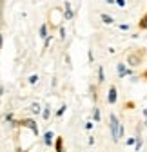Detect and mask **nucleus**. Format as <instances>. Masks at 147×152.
<instances>
[{
  "label": "nucleus",
  "instance_id": "obj_1",
  "mask_svg": "<svg viewBox=\"0 0 147 152\" xmlns=\"http://www.w3.org/2000/svg\"><path fill=\"white\" fill-rule=\"evenodd\" d=\"M109 129H111L113 141H118L120 140V121L116 118V114H111V116H109Z\"/></svg>",
  "mask_w": 147,
  "mask_h": 152
},
{
  "label": "nucleus",
  "instance_id": "obj_2",
  "mask_svg": "<svg viewBox=\"0 0 147 152\" xmlns=\"http://www.w3.org/2000/svg\"><path fill=\"white\" fill-rule=\"evenodd\" d=\"M116 71H118V76H120V78H125V76L133 74V71H131V69H127L125 64H118V65H116Z\"/></svg>",
  "mask_w": 147,
  "mask_h": 152
},
{
  "label": "nucleus",
  "instance_id": "obj_3",
  "mask_svg": "<svg viewBox=\"0 0 147 152\" xmlns=\"http://www.w3.org/2000/svg\"><path fill=\"white\" fill-rule=\"evenodd\" d=\"M127 64H129L131 67H138V65L142 64V56H138V54H129V56H127Z\"/></svg>",
  "mask_w": 147,
  "mask_h": 152
},
{
  "label": "nucleus",
  "instance_id": "obj_4",
  "mask_svg": "<svg viewBox=\"0 0 147 152\" xmlns=\"http://www.w3.org/2000/svg\"><path fill=\"white\" fill-rule=\"evenodd\" d=\"M20 125H26V127H29L33 132H35V134H38V125H36L33 120H22V123Z\"/></svg>",
  "mask_w": 147,
  "mask_h": 152
},
{
  "label": "nucleus",
  "instance_id": "obj_5",
  "mask_svg": "<svg viewBox=\"0 0 147 152\" xmlns=\"http://www.w3.org/2000/svg\"><path fill=\"white\" fill-rule=\"evenodd\" d=\"M116 87H111V89H109V96H107V103H116Z\"/></svg>",
  "mask_w": 147,
  "mask_h": 152
},
{
  "label": "nucleus",
  "instance_id": "obj_6",
  "mask_svg": "<svg viewBox=\"0 0 147 152\" xmlns=\"http://www.w3.org/2000/svg\"><path fill=\"white\" fill-rule=\"evenodd\" d=\"M53 138H54V134H53L51 130H47V132H46V136H44V143H46L47 147H51V143H53Z\"/></svg>",
  "mask_w": 147,
  "mask_h": 152
},
{
  "label": "nucleus",
  "instance_id": "obj_7",
  "mask_svg": "<svg viewBox=\"0 0 147 152\" xmlns=\"http://www.w3.org/2000/svg\"><path fill=\"white\" fill-rule=\"evenodd\" d=\"M100 18H102V22H104V24H115L113 16H109V15H102Z\"/></svg>",
  "mask_w": 147,
  "mask_h": 152
},
{
  "label": "nucleus",
  "instance_id": "obj_8",
  "mask_svg": "<svg viewBox=\"0 0 147 152\" xmlns=\"http://www.w3.org/2000/svg\"><path fill=\"white\" fill-rule=\"evenodd\" d=\"M105 82V76H104V67H98V83Z\"/></svg>",
  "mask_w": 147,
  "mask_h": 152
},
{
  "label": "nucleus",
  "instance_id": "obj_9",
  "mask_svg": "<svg viewBox=\"0 0 147 152\" xmlns=\"http://www.w3.org/2000/svg\"><path fill=\"white\" fill-rule=\"evenodd\" d=\"M40 38H47V26L46 24L40 27Z\"/></svg>",
  "mask_w": 147,
  "mask_h": 152
},
{
  "label": "nucleus",
  "instance_id": "obj_10",
  "mask_svg": "<svg viewBox=\"0 0 147 152\" xmlns=\"http://www.w3.org/2000/svg\"><path fill=\"white\" fill-rule=\"evenodd\" d=\"M65 9H67V11H65V18L69 20V18H73V11L69 9V2H65Z\"/></svg>",
  "mask_w": 147,
  "mask_h": 152
},
{
  "label": "nucleus",
  "instance_id": "obj_11",
  "mask_svg": "<svg viewBox=\"0 0 147 152\" xmlns=\"http://www.w3.org/2000/svg\"><path fill=\"white\" fill-rule=\"evenodd\" d=\"M31 112H33V114H38V112H40V105H38V103H33V105H31Z\"/></svg>",
  "mask_w": 147,
  "mask_h": 152
},
{
  "label": "nucleus",
  "instance_id": "obj_12",
  "mask_svg": "<svg viewBox=\"0 0 147 152\" xmlns=\"http://www.w3.org/2000/svg\"><path fill=\"white\" fill-rule=\"evenodd\" d=\"M140 27H142V29H147V15H145V16H142V20H140Z\"/></svg>",
  "mask_w": 147,
  "mask_h": 152
},
{
  "label": "nucleus",
  "instance_id": "obj_13",
  "mask_svg": "<svg viewBox=\"0 0 147 152\" xmlns=\"http://www.w3.org/2000/svg\"><path fill=\"white\" fill-rule=\"evenodd\" d=\"M93 118H95V121H100V110L98 109L93 110Z\"/></svg>",
  "mask_w": 147,
  "mask_h": 152
},
{
  "label": "nucleus",
  "instance_id": "obj_14",
  "mask_svg": "<svg viewBox=\"0 0 147 152\" xmlns=\"http://www.w3.org/2000/svg\"><path fill=\"white\" fill-rule=\"evenodd\" d=\"M54 147H57V152H62V138L57 140V145H54Z\"/></svg>",
  "mask_w": 147,
  "mask_h": 152
},
{
  "label": "nucleus",
  "instance_id": "obj_15",
  "mask_svg": "<svg viewBox=\"0 0 147 152\" xmlns=\"http://www.w3.org/2000/svg\"><path fill=\"white\" fill-rule=\"evenodd\" d=\"M120 31H129V24H120Z\"/></svg>",
  "mask_w": 147,
  "mask_h": 152
},
{
  "label": "nucleus",
  "instance_id": "obj_16",
  "mask_svg": "<svg viewBox=\"0 0 147 152\" xmlns=\"http://www.w3.org/2000/svg\"><path fill=\"white\" fill-rule=\"evenodd\" d=\"M42 116H44V120H47V118H49V107H46V109H44Z\"/></svg>",
  "mask_w": 147,
  "mask_h": 152
},
{
  "label": "nucleus",
  "instance_id": "obj_17",
  "mask_svg": "<svg viewBox=\"0 0 147 152\" xmlns=\"http://www.w3.org/2000/svg\"><path fill=\"white\" fill-rule=\"evenodd\" d=\"M36 82H38V76H29V83H36Z\"/></svg>",
  "mask_w": 147,
  "mask_h": 152
},
{
  "label": "nucleus",
  "instance_id": "obj_18",
  "mask_svg": "<svg viewBox=\"0 0 147 152\" xmlns=\"http://www.w3.org/2000/svg\"><path fill=\"white\" fill-rule=\"evenodd\" d=\"M135 145H136V150H142V140H140V138L136 140V143H135Z\"/></svg>",
  "mask_w": 147,
  "mask_h": 152
},
{
  "label": "nucleus",
  "instance_id": "obj_19",
  "mask_svg": "<svg viewBox=\"0 0 147 152\" xmlns=\"http://www.w3.org/2000/svg\"><path fill=\"white\" fill-rule=\"evenodd\" d=\"M136 140H138V138H129V140H127V145H135Z\"/></svg>",
  "mask_w": 147,
  "mask_h": 152
},
{
  "label": "nucleus",
  "instance_id": "obj_20",
  "mask_svg": "<svg viewBox=\"0 0 147 152\" xmlns=\"http://www.w3.org/2000/svg\"><path fill=\"white\" fill-rule=\"evenodd\" d=\"M64 110H65V107H60V109L57 110V116H62V114H64Z\"/></svg>",
  "mask_w": 147,
  "mask_h": 152
},
{
  "label": "nucleus",
  "instance_id": "obj_21",
  "mask_svg": "<svg viewBox=\"0 0 147 152\" xmlns=\"http://www.w3.org/2000/svg\"><path fill=\"white\" fill-rule=\"evenodd\" d=\"M116 4H118L120 7H125V0H116Z\"/></svg>",
  "mask_w": 147,
  "mask_h": 152
},
{
  "label": "nucleus",
  "instance_id": "obj_22",
  "mask_svg": "<svg viewBox=\"0 0 147 152\" xmlns=\"http://www.w3.org/2000/svg\"><path fill=\"white\" fill-rule=\"evenodd\" d=\"M85 129H87V130H91V129H93V123H91V121H89V123H85Z\"/></svg>",
  "mask_w": 147,
  "mask_h": 152
},
{
  "label": "nucleus",
  "instance_id": "obj_23",
  "mask_svg": "<svg viewBox=\"0 0 147 152\" xmlns=\"http://www.w3.org/2000/svg\"><path fill=\"white\" fill-rule=\"evenodd\" d=\"M105 2H107V4H115V2H116V0H105Z\"/></svg>",
  "mask_w": 147,
  "mask_h": 152
},
{
  "label": "nucleus",
  "instance_id": "obj_24",
  "mask_svg": "<svg viewBox=\"0 0 147 152\" xmlns=\"http://www.w3.org/2000/svg\"><path fill=\"white\" fill-rule=\"evenodd\" d=\"M143 116H145V118H147V109H143Z\"/></svg>",
  "mask_w": 147,
  "mask_h": 152
},
{
  "label": "nucleus",
  "instance_id": "obj_25",
  "mask_svg": "<svg viewBox=\"0 0 147 152\" xmlns=\"http://www.w3.org/2000/svg\"><path fill=\"white\" fill-rule=\"evenodd\" d=\"M0 47H2V34H0Z\"/></svg>",
  "mask_w": 147,
  "mask_h": 152
},
{
  "label": "nucleus",
  "instance_id": "obj_26",
  "mask_svg": "<svg viewBox=\"0 0 147 152\" xmlns=\"http://www.w3.org/2000/svg\"><path fill=\"white\" fill-rule=\"evenodd\" d=\"M143 125H145V127H147V118H145V121H143Z\"/></svg>",
  "mask_w": 147,
  "mask_h": 152
},
{
  "label": "nucleus",
  "instance_id": "obj_27",
  "mask_svg": "<svg viewBox=\"0 0 147 152\" xmlns=\"http://www.w3.org/2000/svg\"><path fill=\"white\" fill-rule=\"evenodd\" d=\"M143 76H145V78H147V71H145V74H143Z\"/></svg>",
  "mask_w": 147,
  "mask_h": 152
},
{
  "label": "nucleus",
  "instance_id": "obj_28",
  "mask_svg": "<svg viewBox=\"0 0 147 152\" xmlns=\"http://www.w3.org/2000/svg\"><path fill=\"white\" fill-rule=\"evenodd\" d=\"M136 152H140V150H136Z\"/></svg>",
  "mask_w": 147,
  "mask_h": 152
},
{
  "label": "nucleus",
  "instance_id": "obj_29",
  "mask_svg": "<svg viewBox=\"0 0 147 152\" xmlns=\"http://www.w3.org/2000/svg\"><path fill=\"white\" fill-rule=\"evenodd\" d=\"M62 152H64V150H62Z\"/></svg>",
  "mask_w": 147,
  "mask_h": 152
}]
</instances>
